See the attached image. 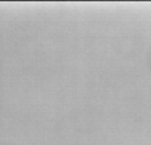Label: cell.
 Returning <instances> with one entry per match:
<instances>
[{
    "label": "cell",
    "instance_id": "6da1fadb",
    "mask_svg": "<svg viewBox=\"0 0 151 145\" xmlns=\"http://www.w3.org/2000/svg\"><path fill=\"white\" fill-rule=\"evenodd\" d=\"M147 65H149V69L151 70V48L149 49V53H147Z\"/></svg>",
    "mask_w": 151,
    "mask_h": 145
}]
</instances>
